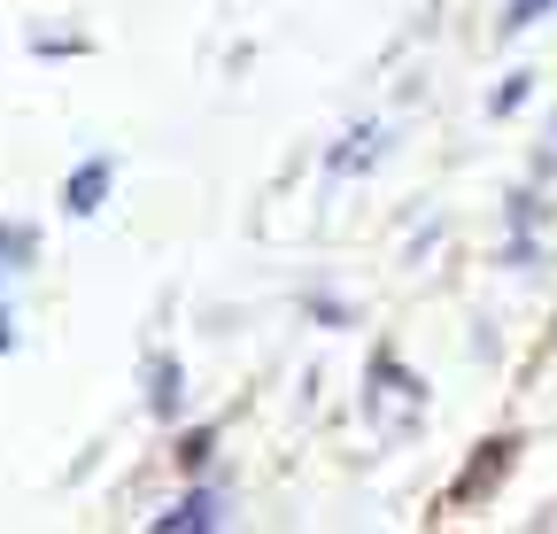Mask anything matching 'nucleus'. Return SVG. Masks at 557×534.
I'll list each match as a JSON object with an SVG mask.
<instances>
[{
    "mask_svg": "<svg viewBox=\"0 0 557 534\" xmlns=\"http://www.w3.org/2000/svg\"><path fill=\"white\" fill-rule=\"evenodd\" d=\"M109 171H116V163L101 156V163H86L78 178H70V210H78V218H86V210H101V194H109Z\"/></svg>",
    "mask_w": 557,
    "mask_h": 534,
    "instance_id": "nucleus-1",
    "label": "nucleus"
},
{
    "mask_svg": "<svg viewBox=\"0 0 557 534\" xmlns=\"http://www.w3.org/2000/svg\"><path fill=\"white\" fill-rule=\"evenodd\" d=\"M156 411H178V372L156 364Z\"/></svg>",
    "mask_w": 557,
    "mask_h": 534,
    "instance_id": "nucleus-2",
    "label": "nucleus"
},
{
    "mask_svg": "<svg viewBox=\"0 0 557 534\" xmlns=\"http://www.w3.org/2000/svg\"><path fill=\"white\" fill-rule=\"evenodd\" d=\"M542 9H549V0H511V16H504V32H527V24H534Z\"/></svg>",
    "mask_w": 557,
    "mask_h": 534,
    "instance_id": "nucleus-3",
    "label": "nucleus"
}]
</instances>
